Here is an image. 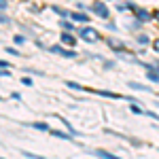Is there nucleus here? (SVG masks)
Masks as SVG:
<instances>
[{"instance_id":"f257e3e1","label":"nucleus","mask_w":159,"mask_h":159,"mask_svg":"<svg viewBox=\"0 0 159 159\" xmlns=\"http://www.w3.org/2000/svg\"><path fill=\"white\" fill-rule=\"evenodd\" d=\"M81 38H85L87 43H96V40H100V32L87 25V28H83V30H81Z\"/></svg>"},{"instance_id":"f03ea898","label":"nucleus","mask_w":159,"mask_h":159,"mask_svg":"<svg viewBox=\"0 0 159 159\" xmlns=\"http://www.w3.org/2000/svg\"><path fill=\"white\" fill-rule=\"evenodd\" d=\"M93 11L98 13L102 19H106V17H108V9H106V4H102V2H93Z\"/></svg>"},{"instance_id":"7ed1b4c3","label":"nucleus","mask_w":159,"mask_h":159,"mask_svg":"<svg viewBox=\"0 0 159 159\" xmlns=\"http://www.w3.org/2000/svg\"><path fill=\"white\" fill-rule=\"evenodd\" d=\"M51 51H53V53H60V55H64V57H74V55H76L72 49H70V51H64L61 47H57V45H55V47H51Z\"/></svg>"},{"instance_id":"20e7f679","label":"nucleus","mask_w":159,"mask_h":159,"mask_svg":"<svg viewBox=\"0 0 159 159\" xmlns=\"http://www.w3.org/2000/svg\"><path fill=\"white\" fill-rule=\"evenodd\" d=\"M61 43H64V45H70V47H72L74 43H76V38H72V34H70V32H66V34H61Z\"/></svg>"},{"instance_id":"39448f33","label":"nucleus","mask_w":159,"mask_h":159,"mask_svg":"<svg viewBox=\"0 0 159 159\" xmlns=\"http://www.w3.org/2000/svg\"><path fill=\"white\" fill-rule=\"evenodd\" d=\"M70 19H74V21H89L87 15H83V13H70Z\"/></svg>"},{"instance_id":"423d86ee","label":"nucleus","mask_w":159,"mask_h":159,"mask_svg":"<svg viewBox=\"0 0 159 159\" xmlns=\"http://www.w3.org/2000/svg\"><path fill=\"white\" fill-rule=\"evenodd\" d=\"M147 76H148V81H153V83H159V74H157V72H153V70H151V72H147Z\"/></svg>"},{"instance_id":"0eeeda50","label":"nucleus","mask_w":159,"mask_h":159,"mask_svg":"<svg viewBox=\"0 0 159 159\" xmlns=\"http://www.w3.org/2000/svg\"><path fill=\"white\" fill-rule=\"evenodd\" d=\"M129 87H132V89H138V91H151L148 87H144V85H138V83H129Z\"/></svg>"},{"instance_id":"6e6552de","label":"nucleus","mask_w":159,"mask_h":159,"mask_svg":"<svg viewBox=\"0 0 159 159\" xmlns=\"http://www.w3.org/2000/svg\"><path fill=\"white\" fill-rule=\"evenodd\" d=\"M98 155H100V157H104V159H119V157H115L112 153H106V151H98Z\"/></svg>"},{"instance_id":"1a4fd4ad","label":"nucleus","mask_w":159,"mask_h":159,"mask_svg":"<svg viewBox=\"0 0 159 159\" xmlns=\"http://www.w3.org/2000/svg\"><path fill=\"white\" fill-rule=\"evenodd\" d=\"M51 134L55 136V138H61V140H70V136H68V134H61V132H55V129H53Z\"/></svg>"},{"instance_id":"9d476101","label":"nucleus","mask_w":159,"mask_h":159,"mask_svg":"<svg viewBox=\"0 0 159 159\" xmlns=\"http://www.w3.org/2000/svg\"><path fill=\"white\" fill-rule=\"evenodd\" d=\"M32 127H36V129H43V132H47L49 127H47V123H30Z\"/></svg>"},{"instance_id":"9b49d317","label":"nucleus","mask_w":159,"mask_h":159,"mask_svg":"<svg viewBox=\"0 0 159 159\" xmlns=\"http://www.w3.org/2000/svg\"><path fill=\"white\" fill-rule=\"evenodd\" d=\"M136 13H138V17H140V19H144V21H147L148 17H151V15H148L147 11H142V9H138V11H136Z\"/></svg>"},{"instance_id":"f8f14e48","label":"nucleus","mask_w":159,"mask_h":159,"mask_svg":"<svg viewBox=\"0 0 159 159\" xmlns=\"http://www.w3.org/2000/svg\"><path fill=\"white\" fill-rule=\"evenodd\" d=\"M61 28L68 30V32H72V24H68V21H61Z\"/></svg>"},{"instance_id":"ddd939ff","label":"nucleus","mask_w":159,"mask_h":159,"mask_svg":"<svg viewBox=\"0 0 159 159\" xmlns=\"http://www.w3.org/2000/svg\"><path fill=\"white\" fill-rule=\"evenodd\" d=\"M138 43H140V45H147V43H148V36H138Z\"/></svg>"},{"instance_id":"4468645a","label":"nucleus","mask_w":159,"mask_h":159,"mask_svg":"<svg viewBox=\"0 0 159 159\" xmlns=\"http://www.w3.org/2000/svg\"><path fill=\"white\" fill-rule=\"evenodd\" d=\"M13 40H15V43H17V45H21V43H24V40H25V38H24V36H19V34H17V36H15V38H13Z\"/></svg>"},{"instance_id":"2eb2a0df","label":"nucleus","mask_w":159,"mask_h":159,"mask_svg":"<svg viewBox=\"0 0 159 159\" xmlns=\"http://www.w3.org/2000/svg\"><path fill=\"white\" fill-rule=\"evenodd\" d=\"M132 112H142L140 110V104H132Z\"/></svg>"},{"instance_id":"dca6fc26","label":"nucleus","mask_w":159,"mask_h":159,"mask_svg":"<svg viewBox=\"0 0 159 159\" xmlns=\"http://www.w3.org/2000/svg\"><path fill=\"white\" fill-rule=\"evenodd\" d=\"M7 7H9V4H7V0H0V11H4Z\"/></svg>"},{"instance_id":"f3484780","label":"nucleus","mask_w":159,"mask_h":159,"mask_svg":"<svg viewBox=\"0 0 159 159\" xmlns=\"http://www.w3.org/2000/svg\"><path fill=\"white\" fill-rule=\"evenodd\" d=\"M0 21H2V24H9L11 19H9V17H4V15H0Z\"/></svg>"},{"instance_id":"a211bd4d","label":"nucleus","mask_w":159,"mask_h":159,"mask_svg":"<svg viewBox=\"0 0 159 159\" xmlns=\"http://www.w3.org/2000/svg\"><path fill=\"white\" fill-rule=\"evenodd\" d=\"M153 49H155V51H159V40H155V43H153Z\"/></svg>"},{"instance_id":"6ab92c4d","label":"nucleus","mask_w":159,"mask_h":159,"mask_svg":"<svg viewBox=\"0 0 159 159\" xmlns=\"http://www.w3.org/2000/svg\"><path fill=\"white\" fill-rule=\"evenodd\" d=\"M0 68H9V64H7V61H2V60H0Z\"/></svg>"},{"instance_id":"aec40b11","label":"nucleus","mask_w":159,"mask_h":159,"mask_svg":"<svg viewBox=\"0 0 159 159\" xmlns=\"http://www.w3.org/2000/svg\"><path fill=\"white\" fill-rule=\"evenodd\" d=\"M0 76H11V72H2V68H0Z\"/></svg>"},{"instance_id":"412c9836","label":"nucleus","mask_w":159,"mask_h":159,"mask_svg":"<svg viewBox=\"0 0 159 159\" xmlns=\"http://www.w3.org/2000/svg\"><path fill=\"white\" fill-rule=\"evenodd\" d=\"M155 17H157V19H159V11H157V13H155Z\"/></svg>"}]
</instances>
